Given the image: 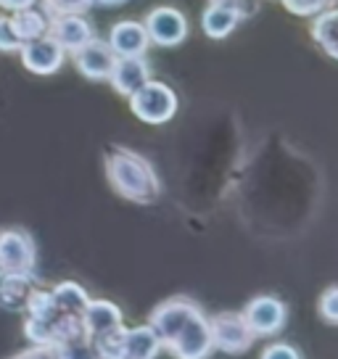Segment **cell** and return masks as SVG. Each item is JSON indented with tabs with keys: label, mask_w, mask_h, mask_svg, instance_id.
Wrapping results in <instances>:
<instances>
[{
	"label": "cell",
	"mask_w": 338,
	"mask_h": 359,
	"mask_svg": "<svg viewBox=\"0 0 338 359\" xmlns=\"http://www.w3.org/2000/svg\"><path fill=\"white\" fill-rule=\"evenodd\" d=\"M48 8L56 13H79L90 0H46Z\"/></svg>",
	"instance_id": "484cf974"
},
{
	"label": "cell",
	"mask_w": 338,
	"mask_h": 359,
	"mask_svg": "<svg viewBox=\"0 0 338 359\" xmlns=\"http://www.w3.org/2000/svg\"><path fill=\"white\" fill-rule=\"evenodd\" d=\"M148 37L158 45H177L188 32V24L182 19L180 11L175 8H158L148 16V27H146Z\"/></svg>",
	"instance_id": "9c48e42d"
},
{
	"label": "cell",
	"mask_w": 338,
	"mask_h": 359,
	"mask_svg": "<svg viewBox=\"0 0 338 359\" xmlns=\"http://www.w3.org/2000/svg\"><path fill=\"white\" fill-rule=\"evenodd\" d=\"M198 306L193 302H185V299H172V302H164L156 312L151 314V323L148 325L156 330V336L161 338V344L167 346L172 338L180 333L185 323L193 317Z\"/></svg>",
	"instance_id": "52a82bcc"
},
{
	"label": "cell",
	"mask_w": 338,
	"mask_h": 359,
	"mask_svg": "<svg viewBox=\"0 0 338 359\" xmlns=\"http://www.w3.org/2000/svg\"><path fill=\"white\" fill-rule=\"evenodd\" d=\"M217 3H219V6H227V8H233L238 16H246V13H251L254 8H257L254 0H217Z\"/></svg>",
	"instance_id": "f1b7e54d"
},
{
	"label": "cell",
	"mask_w": 338,
	"mask_h": 359,
	"mask_svg": "<svg viewBox=\"0 0 338 359\" xmlns=\"http://www.w3.org/2000/svg\"><path fill=\"white\" fill-rule=\"evenodd\" d=\"M161 338L151 325L140 327H124V359H156L161 351Z\"/></svg>",
	"instance_id": "9a60e30c"
},
{
	"label": "cell",
	"mask_w": 338,
	"mask_h": 359,
	"mask_svg": "<svg viewBox=\"0 0 338 359\" xmlns=\"http://www.w3.org/2000/svg\"><path fill=\"white\" fill-rule=\"evenodd\" d=\"M130 106H133L137 119H143L148 124H161L172 119V114L177 109V101H175V93L167 85L146 82L143 88L130 95Z\"/></svg>",
	"instance_id": "3957f363"
},
{
	"label": "cell",
	"mask_w": 338,
	"mask_h": 359,
	"mask_svg": "<svg viewBox=\"0 0 338 359\" xmlns=\"http://www.w3.org/2000/svg\"><path fill=\"white\" fill-rule=\"evenodd\" d=\"M82 327H85V336L98 338L109 330H116L122 327V309L111 302H90L88 309L82 312Z\"/></svg>",
	"instance_id": "4fadbf2b"
},
{
	"label": "cell",
	"mask_w": 338,
	"mask_h": 359,
	"mask_svg": "<svg viewBox=\"0 0 338 359\" xmlns=\"http://www.w3.org/2000/svg\"><path fill=\"white\" fill-rule=\"evenodd\" d=\"M19 50H22L24 67L29 69V72H34V74H53L61 67V61H64V48L53 37L29 40Z\"/></svg>",
	"instance_id": "ba28073f"
},
{
	"label": "cell",
	"mask_w": 338,
	"mask_h": 359,
	"mask_svg": "<svg viewBox=\"0 0 338 359\" xmlns=\"http://www.w3.org/2000/svg\"><path fill=\"white\" fill-rule=\"evenodd\" d=\"M22 48V40L13 29V24L8 16H0V50L3 53H11V50H19Z\"/></svg>",
	"instance_id": "cb8c5ba5"
},
{
	"label": "cell",
	"mask_w": 338,
	"mask_h": 359,
	"mask_svg": "<svg viewBox=\"0 0 338 359\" xmlns=\"http://www.w3.org/2000/svg\"><path fill=\"white\" fill-rule=\"evenodd\" d=\"M34 291L29 272H0V306L8 312H24Z\"/></svg>",
	"instance_id": "8fae6325"
},
{
	"label": "cell",
	"mask_w": 338,
	"mask_h": 359,
	"mask_svg": "<svg viewBox=\"0 0 338 359\" xmlns=\"http://www.w3.org/2000/svg\"><path fill=\"white\" fill-rule=\"evenodd\" d=\"M58 354H61V359H98L95 348H93V341L88 336L74 338L64 346H58Z\"/></svg>",
	"instance_id": "7402d4cb"
},
{
	"label": "cell",
	"mask_w": 338,
	"mask_h": 359,
	"mask_svg": "<svg viewBox=\"0 0 338 359\" xmlns=\"http://www.w3.org/2000/svg\"><path fill=\"white\" fill-rule=\"evenodd\" d=\"M323 3H325V0H285V6H288L293 13H302V16L320 11Z\"/></svg>",
	"instance_id": "83f0119b"
},
{
	"label": "cell",
	"mask_w": 338,
	"mask_h": 359,
	"mask_svg": "<svg viewBox=\"0 0 338 359\" xmlns=\"http://www.w3.org/2000/svg\"><path fill=\"white\" fill-rule=\"evenodd\" d=\"M167 346L175 354V359H206L215 348L209 317H203L201 309H196L191 320L185 323V327L169 341Z\"/></svg>",
	"instance_id": "7a4b0ae2"
},
{
	"label": "cell",
	"mask_w": 338,
	"mask_h": 359,
	"mask_svg": "<svg viewBox=\"0 0 338 359\" xmlns=\"http://www.w3.org/2000/svg\"><path fill=\"white\" fill-rule=\"evenodd\" d=\"M93 348H95L98 359H124V327L93 338Z\"/></svg>",
	"instance_id": "ffe728a7"
},
{
	"label": "cell",
	"mask_w": 338,
	"mask_h": 359,
	"mask_svg": "<svg viewBox=\"0 0 338 359\" xmlns=\"http://www.w3.org/2000/svg\"><path fill=\"white\" fill-rule=\"evenodd\" d=\"M238 24V13L233 8H227V6H212L209 11L203 13V29L206 34H212V37H225L236 29Z\"/></svg>",
	"instance_id": "d6986e66"
},
{
	"label": "cell",
	"mask_w": 338,
	"mask_h": 359,
	"mask_svg": "<svg viewBox=\"0 0 338 359\" xmlns=\"http://www.w3.org/2000/svg\"><path fill=\"white\" fill-rule=\"evenodd\" d=\"M34 267V243L19 227L0 230V272H29Z\"/></svg>",
	"instance_id": "5b68a950"
},
{
	"label": "cell",
	"mask_w": 338,
	"mask_h": 359,
	"mask_svg": "<svg viewBox=\"0 0 338 359\" xmlns=\"http://www.w3.org/2000/svg\"><path fill=\"white\" fill-rule=\"evenodd\" d=\"M109 77L122 95H133L135 90H140L148 82V67L140 56H122L114 64Z\"/></svg>",
	"instance_id": "5bb4252c"
},
{
	"label": "cell",
	"mask_w": 338,
	"mask_h": 359,
	"mask_svg": "<svg viewBox=\"0 0 338 359\" xmlns=\"http://www.w3.org/2000/svg\"><path fill=\"white\" fill-rule=\"evenodd\" d=\"M90 3H101V6H116V3H122V0H90Z\"/></svg>",
	"instance_id": "4dcf8cb0"
},
{
	"label": "cell",
	"mask_w": 338,
	"mask_h": 359,
	"mask_svg": "<svg viewBox=\"0 0 338 359\" xmlns=\"http://www.w3.org/2000/svg\"><path fill=\"white\" fill-rule=\"evenodd\" d=\"M34 3L37 0H0V6L8 11H24V8H32Z\"/></svg>",
	"instance_id": "f546056e"
},
{
	"label": "cell",
	"mask_w": 338,
	"mask_h": 359,
	"mask_svg": "<svg viewBox=\"0 0 338 359\" xmlns=\"http://www.w3.org/2000/svg\"><path fill=\"white\" fill-rule=\"evenodd\" d=\"M320 317L330 325H338V285H330L320 296Z\"/></svg>",
	"instance_id": "603a6c76"
},
{
	"label": "cell",
	"mask_w": 338,
	"mask_h": 359,
	"mask_svg": "<svg viewBox=\"0 0 338 359\" xmlns=\"http://www.w3.org/2000/svg\"><path fill=\"white\" fill-rule=\"evenodd\" d=\"M50 37L56 40L64 50H74L77 53L82 45H88L93 40L90 24L85 22L77 13H61L53 27H50Z\"/></svg>",
	"instance_id": "7c38bea8"
},
{
	"label": "cell",
	"mask_w": 338,
	"mask_h": 359,
	"mask_svg": "<svg viewBox=\"0 0 338 359\" xmlns=\"http://www.w3.org/2000/svg\"><path fill=\"white\" fill-rule=\"evenodd\" d=\"M262 359H302L299 357V351L288 344H272V346L264 348V354Z\"/></svg>",
	"instance_id": "4316f807"
},
{
	"label": "cell",
	"mask_w": 338,
	"mask_h": 359,
	"mask_svg": "<svg viewBox=\"0 0 338 359\" xmlns=\"http://www.w3.org/2000/svg\"><path fill=\"white\" fill-rule=\"evenodd\" d=\"M106 172L114 191L137 203H151L158 196V180L146 158L133 151H114L106 161Z\"/></svg>",
	"instance_id": "6da1fadb"
},
{
	"label": "cell",
	"mask_w": 338,
	"mask_h": 359,
	"mask_svg": "<svg viewBox=\"0 0 338 359\" xmlns=\"http://www.w3.org/2000/svg\"><path fill=\"white\" fill-rule=\"evenodd\" d=\"M114 64H116V53L106 43L90 40L77 50V69L90 79H103L111 74Z\"/></svg>",
	"instance_id": "30bf717a"
},
{
	"label": "cell",
	"mask_w": 338,
	"mask_h": 359,
	"mask_svg": "<svg viewBox=\"0 0 338 359\" xmlns=\"http://www.w3.org/2000/svg\"><path fill=\"white\" fill-rule=\"evenodd\" d=\"M315 37L330 56L338 58V11L325 13V16L315 24Z\"/></svg>",
	"instance_id": "44dd1931"
},
{
	"label": "cell",
	"mask_w": 338,
	"mask_h": 359,
	"mask_svg": "<svg viewBox=\"0 0 338 359\" xmlns=\"http://www.w3.org/2000/svg\"><path fill=\"white\" fill-rule=\"evenodd\" d=\"M11 24H13V29H16V34H19L22 45L29 43V40H37V37H43V34L48 32V19L40 11H34V8L16 11Z\"/></svg>",
	"instance_id": "ac0fdd59"
},
{
	"label": "cell",
	"mask_w": 338,
	"mask_h": 359,
	"mask_svg": "<svg viewBox=\"0 0 338 359\" xmlns=\"http://www.w3.org/2000/svg\"><path fill=\"white\" fill-rule=\"evenodd\" d=\"M243 320L254 336H275L285 325V306L272 296H259L246 306Z\"/></svg>",
	"instance_id": "8992f818"
},
{
	"label": "cell",
	"mask_w": 338,
	"mask_h": 359,
	"mask_svg": "<svg viewBox=\"0 0 338 359\" xmlns=\"http://www.w3.org/2000/svg\"><path fill=\"white\" fill-rule=\"evenodd\" d=\"M148 45V32L146 27H140L135 22H119L111 29V48L119 56H140Z\"/></svg>",
	"instance_id": "2e32d148"
},
{
	"label": "cell",
	"mask_w": 338,
	"mask_h": 359,
	"mask_svg": "<svg viewBox=\"0 0 338 359\" xmlns=\"http://www.w3.org/2000/svg\"><path fill=\"white\" fill-rule=\"evenodd\" d=\"M11 359H61L58 346H48V344H32L29 348H24L19 354H13Z\"/></svg>",
	"instance_id": "d4e9b609"
},
{
	"label": "cell",
	"mask_w": 338,
	"mask_h": 359,
	"mask_svg": "<svg viewBox=\"0 0 338 359\" xmlns=\"http://www.w3.org/2000/svg\"><path fill=\"white\" fill-rule=\"evenodd\" d=\"M50 293H53V302H56L58 312L69 314V317H82V312H85L88 304H90L85 288L77 285V283H61V285H56Z\"/></svg>",
	"instance_id": "e0dca14e"
},
{
	"label": "cell",
	"mask_w": 338,
	"mask_h": 359,
	"mask_svg": "<svg viewBox=\"0 0 338 359\" xmlns=\"http://www.w3.org/2000/svg\"><path fill=\"white\" fill-rule=\"evenodd\" d=\"M209 325H212V344L225 354H243L246 348H251L254 338H257L251 333V327L246 325L243 314H215L209 320Z\"/></svg>",
	"instance_id": "277c9868"
}]
</instances>
